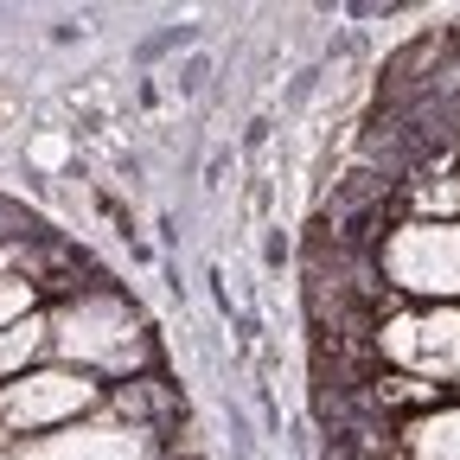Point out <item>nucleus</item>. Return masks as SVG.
Instances as JSON below:
<instances>
[{
	"label": "nucleus",
	"mask_w": 460,
	"mask_h": 460,
	"mask_svg": "<svg viewBox=\"0 0 460 460\" xmlns=\"http://www.w3.org/2000/svg\"><path fill=\"white\" fill-rule=\"evenodd\" d=\"M402 460H460V396L402 422Z\"/></svg>",
	"instance_id": "6"
},
{
	"label": "nucleus",
	"mask_w": 460,
	"mask_h": 460,
	"mask_svg": "<svg viewBox=\"0 0 460 460\" xmlns=\"http://www.w3.org/2000/svg\"><path fill=\"white\" fill-rule=\"evenodd\" d=\"M45 320H51V358L58 365H77V371L115 377V384H135L154 365L147 320L115 295V288H77V295H65Z\"/></svg>",
	"instance_id": "1"
},
{
	"label": "nucleus",
	"mask_w": 460,
	"mask_h": 460,
	"mask_svg": "<svg viewBox=\"0 0 460 460\" xmlns=\"http://www.w3.org/2000/svg\"><path fill=\"white\" fill-rule=\"evenodd\" d=\"M32 314H39V281L32 275H0V332L26 326Z\"/></svg>",
	"instance_id": "8"
},
{
	"label": "nucleus",
	"mask_w": 460,
	"mask_h": 460,
	"mask_svg": "<svg viewBox=\"0 0 460 460\" xmlns=\"http://www.w3.org/2000/svg\"><path fill=\"white\" fill-rule=\"evenodd\" d=\"M96 410H109V384L90 377V371H77V365H58V358L32 365L13 384H0V422H7L20 441L58 435V429L96 416Z\"/></svg>",
	"instance_id": "3"
},
{
	"label": "nucleus",
	"mask_w": 460,
	"mask_h": 460,
	"mask_svg": "<svg viewBox=\"0 0 460 460\" xmlns=\"http://www.w3.org/2000/svg\"><path fill=\"white\" fill-rule=\"evenodd\" d=\"M13 447H20V435H13L7 422H0V460H13Z\"/></svg>",
	"instance_id": "10"
},
{
	"label": "nucleus",
	"mask_w": 460,
	"mask_h": 460,
	"mask_svg": "<svg viewBox=\"0 0 460 460\" xmlns=\"http://www.w3.org/2000/svg\"><path fill=\"white\" fill-rule=\"evenodd\" d=\"M377 352L390 371L460 396V307H390L377 320Z\"/></svg>",
	"instance_id": "4"
},
{
	"label": "nucleus",
	"mask_w": 460,
	"mask_h": 460,
	"mask_svg": "<svg viewBox=\"0 0 460 460\" xmlns=\"http://www.w3.org/2000/svg\"><path fill=\"white\" fill-rule=\"evenodd\" d=\"M13 460H166V447H160V429L128 422L115 410H96L71 429H58V435L20 441Z\"/></svg>",
	"instance_id": "5"
},
{
	"label": "nucleus",
	"mask_w": 460,
	"mask_h": 460,
	"mask_svg": "<svg viewBox=\"0 0 460 460\" xmlns=\"http://www.w3.org/2000/svg\"><path fill=\"white\" fill-rule=\"evenodd\" d=\"M262 256H269V269H281V256H288V237H281V230H269V243H262Z\"/></svg>",
	"instance_id": "9"
},
{
	"label": "nucleus",
	"mask_w": 460,
	"mask_h": 460,
	"mask_svg": "<svg viewBox=\"0 0 460 460\" xmlns=\"http://www.w3.org/2000/svg\"><path fill=\"white\" fill-rule=\"evenodd\" d=\"M45 358H51V320H45V314H32L26 326H7V332H0V384L26 377V371L45 365Z\"/></svg>",
	"instance_id": "7"
},
{
	"label": "nucleus",
	"mask_w": 460,
	"mask_h": 460,
	"mask_svg": "<svg viewBox=\"0 0 460 460\" xmlns=\"http://www.w3.org/2000/svg\"><path fill=\"white\" fill-rule=\"evenodd\" d=\"M377 275L396 307H460V224H390L377 243Z\"/></svg>",
	"instance_id": "2"
}]
</instances>
